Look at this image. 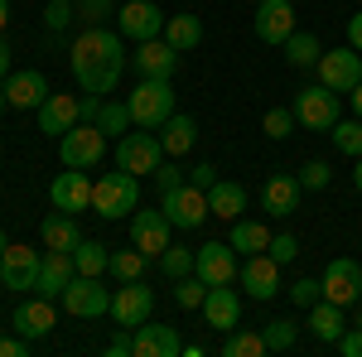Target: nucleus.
<instances>
[{"label": "nucleus", "mask_w": 362, "mask_h": 357, "mask_svg": "<svg viewBox=\"0 0 362 357\" xmlns=\"http://www.w3.org/2000/svg\"><path fill=\"white\" fill-rule=\"evenodd\" d=\"M68 63H73V78H78L83 92L107 97V92H116L121 73H126V34L121 29H107V25H87L73 39Z\"/></svg>", "instance_id": "nucleus-1"}, {"label": "nucleus", "mask_w": 362, "mask_h": 357, "mask_svg": "<svg viewBox=\"0 0 362 357\" xmlns=\"http://www.w3.org/2000/svg\"><path fill=\"white\" fill-rule=\"evenodd\" d=\"M136 208H140V179L131 174V169L116 165L92 184V213H97V218L121 222V218H131Z\"/></svg>", "instance_id": "nucleus-2"}, {"label": "nucleus", "mask_w": 362, "mask_h": 357, "mask_svg": "<svg viewBox=\"0 0 362 357\" xmlns=\"http://www.w3.org/2000/svg\"><path fill=\"white\" fill-rule=\"evenodd\" d=\"M126 107H131V121L140 131H160L174 116V87H169V78H140L126 97Z\"/></svg>", "instance_id": "nucleus-3"}, {"label": "nucleus", "mask_w": 362, "mask_h": 357, "mask_svg": "<svg viewBox=\"0 0 362 357\" xmlns=\"http://www.w3.org/2000/svg\"><path fill=\"white\" fill-rule=\"evenodd\" d=\"M58 160L68 169H97L107 160V136L97 121H78L68 136H58Z\"/></svg>", "instance_id": "nucleus-4"}, {"label": "nucleus", "mask_w": 362, "mask_h": 357, "mask_svg": "<svg viewBox=\"0 0 362 357\" xmlns=\"http://www.w3.org/2000/svg\"><path fill=\"white\" fill-rule=\"evenodd\" d=\"M39 266H44V251L39 247H25V242H10L0 251V285L10 295H29L39 285Z\"/></svg>", "instance_id": "nucleus-5"}, {"label": "nucleus", "mask_w": 362, "mask_h": 357, "mask_svg": "<svg viewBox=\"0 0 362 357\" xmlns=\"http://www.w3.org/2000/svg\"><path fill=\"white\" fill-rule=\"evenodd\" d=\"M116 165L131 169V174H155V169L165 165V145H160V131H126V136L116 140Z\"/></svg>", "instance_id": "nucleus-6"}, {"label": "nucleus", "mask_w": 362, "mask_h": 357, "mask_svg": "<svg viewBox=\"0 0 362 357\" xmlns=\"http://www.w3.org/2000/svg\"><path fill=\"white\" fill-rule=\"evenodd\" d=\"M165 10L155 0H126L116 5V29L126 34V44H145V39H160L165 34Z\"/></svg>", "instance_id": "nucleus-7"}, {"label": "nucleus", "mask_w": 362, "mask_h": 357, "mask_svg": "<svg viewBox=\"0 0 362 357\" xmlns=\"http://www.w3.org/2000/svg\"><path fill=\"white\" fill-rule=\"evenodd\" d=\"M295 121L305 131H334L338 126V92H329L324 83L300 87L295 92Z\"/></svg>", "instance_id": "nucleus-8"}, {"label": "nucleus", "mask_w": 362, "mask_h": 357, "mask_svg": "<svg viewBox=\"0 0 362 357\" xmlns=\"http://www.w3.org/2000/svg\"><path fill=\"white\" fill-rule=\"evenodd\" d=\"M58 304H63V314H73V319H102V314H112L107 285L92 280V275H73V285L58 295Z\"/></svg>", "instance_id": "nucleus-9"}, {"label": "nucleus", "mask_w": 362, "mask_h": 357, "mask_svg": "<svg viewBox=\"0 0 362 357\" xmlns=\"http://www.w3.org/2000/svg\"><path fill=\"white\" fill-rule=\"evenodd\" d=\"M314 73H319V83L329 87V92H353L362 83V54L353 44H343V49H324V58L314 63Z\"/></svg>", "instance_id": "nucleus-10"}, {"label": "nucleus", "mask_w": 362, "mask_h": 357, "mask_svg": "<svg viewBox=\"0 0 362 357\" xmlns=\"http://www.w3.org/2000/svg\"><path fill=\"white\" fill-rule=\"evenodd\" d=\"M280 266L271 251H256V256H247L242 266H237V280H242V290H247V300H276L280 295Z\"/></svg>", "instance_id": "nucleus-11"}, {"label": "nucleus", "mask_w": 362, "mask_h": 357, "mask_svg": "<svg viewBox=\"0 0 362 357\" xmlns=\"http://www.w3.org/2000/svg\"><path fill=\"white\" fill-rule=\"evenodd\" d=\"M165 218H169V227H179V232H198V227L208 222V193L194 189V184L184 179L179 189L165 193Z\"/></svg>", "instance_id": "nucleus-12"}, {"label": "nucleus", "mask_w": 362, "mask_h": 357, "mask_svg": "<svg viewBox=\"0 0 362 357\" xmlns=\"http://www.w3.org/2000/svg\"><path fill=\"white\" fill-rule=\"evenodd\" d=\"M150 314H155V290L140 280H121V290L112 295V319L121 329H140Z\"/></svg>", "instance_id": "nucleus-13"}, {"label": "nucleus", "mask_w": 362, "mask_h": 357, "mask_svg": "<svg viewBox=\"0 0 362 357\" xmlns=\"http://www.w3.org/2000/svg\"><path fill=\"white\" fill-rule=\"evenodd\" d=\"M131 247H140L150 261H160L169 247V218L165 208H136L131 213Z\"/></svg>", "instance_id": "nucleus-14"}, {"label": "nucleus", "mask_w": 362, "mask_h": 357, "mask_svg": "<svg viewBox=\"0 0 362 357\" xmlns=\"http://www.w3.org/2000/svg\"><path fill=\"white\" fill-rule=\"evenodd\" d=\"M324 300L343 304V309L362 300V266L353 261V256H338V261L324 266Z\"/></svg>", "instance_id": "nucleus-15"}, {"label": "nucleus", "mask_w": 362, "mask_h": 357, "mask_svg": "<svg viewBox=\"0 0 362 357\" xmlns=\"http://www.w3.org/2000/svg\"><path fill=\"white\" fill-rule=\"evenodd\" d=\"M203 319H208V329L218 333H232L242 324V290L227 280V285H208V295H203Z\"/></svg>", "instance_id": "nucleus-16"}, {"label": "nucleus", "mask_w": 362, "mask_h": 357, "mask_svg": "<svg viewBox=\"0 0 362 357\" xmlns=\"http://www.w3.org/2000/svg\"><path fill=\"white\" fill-rule=\"evenodd\" d=\"M194 275L203 285H227L237 280V247L232 242H208L194 251Z\"/></svg>", "instance_id": "nucleus-17"}, {"label": "nucleus", "mask_w": 362, "mask_h": 357, "mask_svg": "<svg viewBox=\"0 0 362 357\" xmlns=\"http://www.w3.org/2000/svg\"><path fill=\"white\" fill-rule=\"evenodd\" d=\"M0 87H5V102H10L15 111H39V107H44V97L54 92L49 78H44L39 68H15Z\"/></svg>", "instance_id": "nucleus-18"}, {"label": "nucleus", "mask_w": 362, "mask_h": 357, "mask_svg": "<svg viewBox=\"0 0 362 357\" xmlns=\"http://www.w3.org/2000/svg\"><path fill=\"white\" fill-rule=\"evenodd\" d=\"M49 198L63 213H87L92 208V179H87V169L63 165V174H54V184H49Z\"/></svg>", "instance_id": "nucleus-19"}, {"label": "nucleus", "mask_w": 362, "mask_h": 357, "mask_svg": "<svg viewBox=\"0 0 362 357\" xmlns=\"http://www.w3.org/2000/svg\"><path fill=\"white\" fill-rule=\"evenodd\" d=\"M300 193H305L300 174H271V179L261 184V213H266V218H290V213L300 208Z\"/></svg>", "instance_id": "nucleus-20"}, {"label": "nucleus", "mask_w": 362, "mask_h": 357, "mask_svg": "<svg viewBox=\"0 0 362 357\" xmlns=\"http://www.w3.org/2000/svg\"><path fill=\"white\" fill-rule=\"evenodd\" d=\"M290 34H295V5L290 0H261L256 5V39L280 49Z\"/></svg>", "instance_id": "nucleus-21"}, {"label": "nucleus", "mask_w": 362, "mask_h": 357, "mask_svg": "<svg viewBox=\"0 0 362 357\" xmlns=\"http://www.w3.org/2000/svg\"><path fill=\"white\" fill-rule=\"evenodd\" d=\"M78 121H83V111H78V97H68V92H49V97H44V107H39V131H44L49 140L68 136Z\"/></svg>", "instance_id": "nucleus-22"}, {"label": "nucleus", "mask_w": 362, "mask_h": 357, "mask_svg": "<svg viewBox=\"0 0 362 357\" xmlns=\"http://www.w3.org/2000/svg\"><path fill=\"white\" fill-rule=\"evenodd\" d=\"M140 78H174V68H179V49H169V39H145L136 44V54H131Z\"/></svg>", "instance_id": "nucleus-23"}, {"label": "nucleus", "mask_w": 362, "mask_h": 357, "mask_svg": "<svg viewBox=\"0 0 362 357\" xmlns=\"http://www.w3.org/2000/svg\"><path fill=\"white\" fill-rule=\"evenodd\" d=\"M54 324H58V309H54V300H44V295H34V300H25L20 309H15V333L29 338V343L49 338Z\"/></svg>", "instance_id": "nucleus-24"}, {"label": "nucleus", "mask_w": 362, "mask_h": 357, "mask_svg": "<svg viewBox=\"0 0 362 357\" xmlns=\"http://www.w3.org/2000/svg\"><path fill=\"white\" fill-rule=\"evenodd\" d=\"M73 251H44V266H39V285H34V295H44V300H58L68 285H73Z\"/></svg>", "instance_id": "nucleus-25"}, {"label": "nucleus", "mask_w": 362, "mask_h": 357, "mask_svg": "<svg viewBox=\"0 0 362 357\" xmlns=\"http://www.w3.org/2000/svg\"><path fill=\"white\" fill-rule=\"evenodd\" d=\"M136 333V353L131 357H179L184 353V343H179V333H174V324H140V329H131Z\"/></svg>", "instance_id": "nucleus-26"}, {"label": "nucleus", "mask_w": 362, "mask_h": 357, "mask_svg": "<svg viewBox=\"0 0 362 357\" xmlns=\"http://www.w3.org/2000/svg\"><path fill=\"white\" fill-rule=\"evenodd\" d=\"M39 242L49 251H73L78 242H83V227H78V213H63V208H54L49 218L39 222Z\"/></svg>", "instance_id": "nucleus-27"}, {"label": "nucleus", "mask_w": 362, "mask_h": 357, "mask_svg": "<svg viewBox=\"0 0 362 357\" xmlns=\"http://www.w3.org/2000/svg\"><path fill=\"white\" fill-rule=\"evenodd\" d=\"M194 140H198V121H194V116H184V111H174L165 126H160V145H165L169 160L189 155V150H194Z\"/></svg>", "instance_id": "nucleus-28"}, {"label": "nucleus", "mask_w": 362, "mask_h": 357, "mask_svg": "<svg viewBox=\"0 0 362 357\" xmlns=\"http://www.w3.org/2000/svg\"><path fill=\"white\" fill-rule=\"evenodd\" d=\"M309 333H314V338H319V343H338V338H343V329H348V324H343V304H329V300H319V304H309Z\"/></svg>", "instance_id": "nucleus-29"}, {"label": "nucleus", "mask_w": 362, "mask_h": 357, "mask_svg": "<svg viewBox=\"0 0 362 357\" xmlns=\"http://www.w3.org/2000/svg\"><path fill=\"white\" fill-rule=\"evenodd\" d=\"M242 208H247V189L242 184H232V179H218L213 189H208V213L213 218H242Z\"/></svg>", "instance_id": "nucleus-30"}, {"label": "nucleus", "mask_w": 362, "mask_h": 357, "mask_svg": "<svg viewBox=\"0 0 362 357\" xmlns=\"http://www.w3.org/2000/svg\"><path fill=\"white\" fill-rule=\"evenodd\" d=\"M165 39H169V49H179V54H194L198 44H203V20L198 15H169L165 20Z\"/></svg>", "instance_id": "nucleus-31"}, {"label": "nucleus", "mask_w": 362, "mask_h": 357, "mask_svg": "<svg viewBox=\"0 0 362 357\" xmlns=\"http://www.w3.org/2000/svg\"><path fill=\"white\" fill-rule=\"evenodd\" d=\"M227 242L237 247V256H256V251L271 247V232H266V222H256V218H232V237Z\"/></svg>", "instance_id": "nucleus-32"}, {"label": "nucleus", "mask_w": 362, "mask_h": 357, "mask_svg": "<svg viewBox=\"0 0 362 357\" xmlns=\"http://www.w3.org/2000/svg\"><path fill=\"white\" fill-rule=\"evenodd\" d=\"M73 266H78V275H92V280H102V275L112 271V251H107V242H78L73 247Z\"/></svg>", "instance_id": "nucleus-33"}, {"label": "nucleus", "mask_w": 362, "mask_h": 357, "mask_svg": "<svg viewBox=\"0 0 362 357\" xmlns=\"http://www.w3.org/2000/svg\"><path fill=\"white\" fill-rule=\"evenodd\" d=\"M280 49H285V63H290V68H314V63L324 58V44H319L314 34H305V29H295Z\"/></svg>", "instance_id": "nucleus-34"}, {"label": "nucleus", "mask_w": 362, "mask_h": 357, "mask_svg": "<svg viewBox=\"0 0 362 357\" xmlns=\"http://www.w3.org/2000/svg\"><path fill=\"white\" fill-rule=\"evenodd\" d=\"M97 126H102V136H107V140H121L131 126H136V121H131V107H126V102H102Z\"/></svg>", "instance_id": "nucleus-35"}, {"label": "nucleus", "mask_w": 362, "mask_h": 357, "mask_svg": "<svg viewBox=\"0 0 362 357\" xmlns=\"http://www.w3.org/2000/svg\"><path fill=\"white\" fill-rule=\"evenodd\" d=\"M261 338H266V353H290L295 338H300V324H295V319H271V324L261 329Z\"/></svg>", "instance_id": "nucleus-36"}, {"label": "nucleus", "mask_w": 362, "mask_h": 357, "mask_svg": "<svg viewBox=\"0 0 362 357\" xmlns=\"http://www.w3.org/2000/svg\"><path fill=\"white\" fill-rule=\"evenodd\" d=\"M145 266H150V256H145L140 247L112 251V275H116V280H140V275H145Z\"/></svg>", "instance_id": "nucleus-37"}, {"label": "nucleus", "mask_w": 362, "mask_h": 357, "mask_svg": "<svg viewBox=\"0 0 362 357\" xmlns=\"http://www.w3.org/2000/svg\"><path fill=\"white\" fill-rule=\"evenodd\" d=\"M329 136H334V150H338V155L362 160V116H358V121H338Z\"/></svg>", "instance_id": "nucleus-38"}, {"label": "nucleus", "mask_w": 362, "mask_h": 357, "mask_svg": "<svg viewBox=\"0 0 362 357\" xmlns=\"http://www.w3.org/2000/svg\"><path fill=\"white\" fill-rule=\"evenodd\" d=\"M295 126H300V121H295V107H271L266 116H261V131H266L271 140H290Z\"/></svg>", "instance_id": "nucleus-39"}, {"label": "nucleus", "mask_w": 362, "mask_h": 357, "mask_svg": "<svg viewBox=\"0 0 362 357\" xmlns=\"http://www.w3.org/2000/svg\"><path fill=\"white\" fill-rule=\"evenodd\" d=\"M223 353L227 357H266V338L261 333H227V343H223Z\"/></svg>", "instance_id": "nucleus-40"}, {"label": "nucleus", "mask_w": 362, "mask_h": 357, "mask_svg": "<svg viewBox=\"0 0 362 357\" xmlns=\"http://www.w3.org/2000/svg\"><path fill=\"white\" fill-rule=\"evenodd\" d=\"M73 20H78V5H73V0H49V5H44V29H49V34L73 29Z\"/></svg>", "instance_id": "nucleus-41"}, {"label": "nucleus", "mask_w": 362, "mask_h": 357, "mask_svg": "<svg viewBox=\"0 0 362 357\" xmlns=\"http://www.w3.org/2000/svg\"><path fill=\"white\" fill-rule=\"evenodd\" d=\"M160 271H165L169 280L194 275V251H189V247H165V256H160Z\"/></svg>", "instance_id": "nucleus-42"}, {"label": "nucleus", "mask_w": 362, "mask_h": 357, "mask_svg": "<svg viewBox=\"0 0 362 357\" xmlns=\"http://www.w3.org/2000/svg\"><path fill=\"white\" fill-rule=\"evenodd\" d=\"M203 295H208V285H203L198 275L174 280V304H179V309H203Z\"/></svg>", "instance_id": "nucleus-43"}, {"label": "nucleus", "mask_w": 362, "mask_h": 357, "mask_svg": "<svg viewBox=\"0 0 362 357\" xmlns=\"http://www.w3.org/2000/svg\"><path fill=\"white\" fill-rule=\"evenodd\" d=\"M116 15V0H78V20L83 25H107Z\"/></svg>", "instance_id": "nucleus-44"}, {"label": "nucleus", "mask_w": 362, "mask_h": 357, "mask_svg": "<svg viewBox=\"0 0 362 357\" xmlns=\"http://www.w3.org/2000/svg\"><path fill=\"white\" fill-rule=\"evenodd\" d=\"M290 300L300 304V309H309V304L324 300V280H314V275H305V280H295L290 285Z\"/></svg>", "instance_id": "nucleus-45"}, {"label": "nucleus", "mask_w": 362, "mask_h": 357, "mask_svg": "<svg viewBox=\"0 0 362 357\" xmlns=\"http://www.w3.org/2000/svg\"><path fill=\"white\" fill-rule=\"evenodd\" d=\"M150 179H155V189H160V198H165L169 189H179V184H184V179H189V169H179V165H174V160H169V155H165V165L155 169V174H150Z\"/></svg>", "instance_id": "nucleus-46"}, {"label": "nucleus", "mask_w": 362, "mask_h": 357, "mask_svg": "<svg viewBox=\"0 0 362 357\" xmlns=\"http://www.w3.org/2000/svg\"><path fill=\"white\" fill-rule=\"evenodd\" d=\"M300 184H305V189H329V184H334V169L324 165V160H309V165L300 169Z\"/></svg>", "instance_id": "nucleus-47"}, {"label": "nucleus", "mask_w": 362, "mask_h": 357, "mask_svg": "<svg viewBox=\"0 0 362 357\" xmlns=\"http://www.w3.org/2000/svg\"><path fill=\"white\" fill-rule=\"evenodd\" d=\"M271 256H276L280 266H290V261H295V256H300V242H295V237H290V232H276V237H271Z\"/></svg>", "instance_id": "nucleus-48"}, {"label": "nucleus", "mask_w": 362, "mask_h": 357, "mask_svg": "<svg viewBox=\"0 0 362 357\" xmlns=\"http://www.w3.org/2000/svg\"><path fill=\"white\" fill-rule=\"evenodd\" d=\"M218 179H223V174H218V165H208V160H198V165H189V184H194V189H213V184H218Z\"/></svg>", "instance_id": "nucleus-49"}, {"label": "nucleus", "mask_w": 362, "mask_h": 357, "mask_svg": "<svg viewBox=\"0 0 362 357\" xmlns=\"http://www.w3.org/2000/svg\"><path fill=\"white\" fill-rule=\"evenodd\" d=\"M343 357H362V329H343V338L334 343Z\"/></svg>", "instance_id": "nucleus-50"}, {"label": "nucleus", "mask_w": 362, "mask_h": 357, "mask_svg": "<svg viewBox=\"0 0 362 357\" xmlns=\"http://www.w3.org/2000/svg\"><path fill=\"white\" fill-rule=\"evenodd\" d=\"M29 348H34V343H29V338H20V333H15V338H0V357H25Z\"/></svg>", "instance_id": "nucleus-51"}, {"label": "nucleus", "mask_w": 362, "mask_h": 357, "mask_svg": "<svg viewBox=\"0 0 362 357\" xmlns=\"http://www.w3.org/2000/svg\"><path fill=\"white\" fill-rule=\"evenodd\" d=\"M348 44H353V49L362 54V10L353 15V20H348Z\"/></svg>", "instance_id": "nucleus-52"}, {"label": "nucleus", "mask_w": 362, "mask_h": 357, "mask_svg": "<svg viewBox=\"0 0 362 357\" xmlns=\"http://www.w3.org/2000/svg\"><path fill=\"white\" fill-rule=\"evenodd\" d=\"M10 78V49H5V39H0V83Z\"/></svg>", "instance_id": "nucleus-53"}, {"label": "nucleus", "mask_w": 362, "mask_h": 357, "mask_svg": "<svg viewBox=\"0 0 362 357\" xmlns=\"http://www.w3.org/2000/svg\"><path fill=\"white\" fill-rule=\"evenodd\" d=\"M348 102H353V111H358V116H362V83L353 87V92H348Z\"/></svg>", "instance_id": "nucleus-54"}, {"label": "nucleus", "mask_w": 362, "mask_h": 357, "mask_svg": "<svg viewBox=\"0 0 362 357\" xmlns=\"http://www.w3.org/2000/svg\"><path fill=\"white\" fill-rule=\"evenodd\" d=\"M10 25V0H0V29Z\"/></svg>", "instance_id": "nucleus-55"}, {"label": "nucleus", "mask_w": 362, "mask_h": 357, "mask_svg": "<svg viewBox=\"0 0 362 357\" xmlns=\"http://www.w3.org/2000/svg\"><path fill=\"white\" fill-rule=\"evenodd\" d=\"M353 184H358V193H362V160H358V169H353Z\"/></svg>", "instance_id": "nucleus-56"}, {"label": "nucleus", "mask_w": 362, "mask_h": 357, "mask_svg": "<svg viewBox=\"0 0 362 357\" xmlns=\"http://www.w3.org/2000/svg\"><path fill=\"white\" fill-rule=\"evenodd\" d=\"M5 247H10V237H5V232H0V251H5Z\"/></svg>", "instance_id": "nucleus-57"}, {"label": "nucleus", "mask_w": 362, "mask_h": 357, "mask_svg": "<svg viewBox=\"0 0 362 357\" xmlns=\"http://www.w3.org/2000/svg\"><path fill=\"white\" fill-rule=\"evenodd\" d=\"M5 107H10V102H5V87H0V111H5Z\"/></svg>", "instance_id": "nucleus-58"}, {"label": "nucleus", "mask_w": 362, "mask_h": 357, "mask_svg": "<svg viewBox=\"0 0 362 357\" xmlns=\"http://www.w3.org/2000/svg\"><path fill=\"white\" fill-rule=\"evenodd\" d=\"M247 5H261V0H247Z\"/></svg>", "instance_id": "nucleus-59"}, {"label": "nucleus", "mask_w": 362, "mask_h": 357, "mask_svg": "<svg viewBox=\"0 0 362 357\" xmlns=\"http://www.w3.org/2000/svg\"><path fill=\"white\" fill-rule=\"evenodd\" d=\"M358 329H362V314H358Z\"/></svg>", "instance_id": "nucleus-60"}]
</instances>
